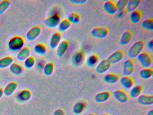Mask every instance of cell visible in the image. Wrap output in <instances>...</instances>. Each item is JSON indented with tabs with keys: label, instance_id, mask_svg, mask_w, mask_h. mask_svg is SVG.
I'll list each match as a JSON object with an SVG mask.
<instances>
[{
	"label": "cell",
	"instance_id": "obj_1",
	"mask_svg": "<svg viewBox=\"0 0 153 115\" xmlns=\"http://www.w3.org/2000/svg\"><path fill=\"white\" fill-rule=\"evenodd\" d=\"M25 45V41L21 37L16 36L10 39L8 43L9 49L11 51L20 50Z\"/></svg>",
	"mask_w": 153,
	"mask_h": 115
},
{
	"label": "cell",
	"instance_id": "obj_2",
	"mask_svg": "<svg viewBox=\"0 0 153 115\" xmlns=\"http://www.w3.org/2000/svg\"><path fill=\"white\" fill-rule=\"evenodd\" d=\"M144 47V43L141 40L135 42L128 50V56L131 58H137L141 53Z\"/></svg>",
	"mask_w": 153,
	"mask_h": 115
},
{
	"label": "cell",
	"instance_id": "obj_3",
	"mask_svg": "<svg viewBox=\"0 0 153 115\" xmlns=\"http://www.w3.org/2000/svg\"><path fill=\"white\" fill-rule=\"evenodd\" d=\"M137 58L138 62L144 68H149L152 65V58L147 53H141L137 57Z\"/></svg>",
	"mask_w": 153,
	"mask_h": 115
},
{
	"label": "cell",
	"instance_id": "obj_4",
	"mask_svg": "<svg viewBox=\"0 0 153 115\" xmlns=\"http://www.w3.org/2000/svg\"><path fill=\"white\" fill-rule=\"evenodd\" d=\"M60 22V18L58 14H54L48 17L44 21V24L49 28L53 29L58 27Z\"/></svg>",
	"mask_w": 153,
	"mask_h": 115
},
{
	"label": "cell",
	"instance_id": "obj_5",
	"mask_svg": "<svg viewBox=\"0 0 153 115\" xmlns=\"http://www.w3.org/2000/svg\"><path fill=\"white\" fill-rule=\"evenodd\" d=\"M108 34V29L104 27H97L93 29L91 31L92 37L100 39L106 37Z\"/></svg>",
	"mask_w": 153,
	"mask_h": 115
},
{
	"label": "cell",
	"instance_id": "obj_6",
	"mask_svg": "<svg viewBox=\"0 0 153 115\" xmlns=\"http://www.w3.org/2000/svg\"><path fill=\"white\" fill-rule=\"evenodd\" d=\"M134 70V63L132 60L127 59L123 62L122 72L123 76H129L132 74Z\"/></svg>",
	"mask_w": 153,
	"mask_h": 115
},
{
	"label": "cell",
	"instance_id": "obj_7",
	"mask_svg": "<svg viewBox=\"0 0 153 115\" xmlns=\"http://www.w3.org/2000/svg\"><path fill=\"white\" fill-rule=\"evenodd\" d=\"M41 28L40 26H36L31 28L26 34V38L28 41L35 40L41 34Z\"/></svg>",
	"mask_w": 153,
	"mask_h": 115
},
{
	"label": "cell",
	"instance_id": "obj_8",
	"mask_svg": "<svg viewBox=\"0 0 153 115\" xmlns=\"http://www.w3.org/2000/svg\"><path fill=\"white\" fill-rule=\"evenodd\" d=\"M111 64L107 59H104L97 65L95 71L97 73L102 74L106 72L111 67Z\"/></svg>",
	"mask_w": 153,
	"mask_h": 115
},
{
	"label": "cell",
	"instance_id": "obj_9",
	"mask_svg": "<svg viewBox=\"0 0 153 115\" xmlns=\"http://www.w3.org/2000/svg\"><path fill=\"white\" fill-rule=\"evenodd\" d=\"M124 54L121 50H117L111 54L107 60L111 64H116L121 61L123 58Z\"/></svg>",
	"mask_w": 153,
	"mask_h": 115
},
{
	"label": "cell",
	"instance_id": "obj_10",
	"mask_svg": "<svg viewBox=\"0 0 153 115\" xmlns=\"http://www.w3.org/2000/svg\"><path fill=\"white\" fill-rule=\"evenodd\" d=\"M113 95L114 99L120 103H126L128 100V94L123 91L117 90L113 93Z\"/></svg>",
	"mask_w": 153,
	"mask_h": 115
},
{
	"label": "cell",
	"instance_id": "obj_11",
	"mask_svg": "<svg viewBox=\"0 0 153 115\" xmlns=\"http://www.w3.org/2000/svg\"><path fill=\"white\" fill-rule=\"evenodd\" d=\"M137 102L143 106H150L153 104V96L152 95H140L137 99Z\"/></svg>",
	"mask_w": 153,
	"mask_h": 115
},
{
	"label": "cell",
	"instance_id": "obj_12",
	"mask_svg": "<svg viewBox=\"0 0 153 115\" xmlns=\"http://www.w3.org/2000/svg\"><path fill=\"white\" fill-rule=\"evenodd\" d=\"M103 8L107 13L111 15L115 14L118 12L115 4L112 1H106L104 4Z\"/></svg>",
	"mask_w": 153,
	"mask_h": 115
},
{
	"label": "cell",
	"instance_id": "obj_13",
	"mask_svg": "<svg viewBox=\"0 0 153 115\" xmlns=\"http://www.w3.org/2000/svg\"><path fill=\"white\" fill-rule=\"evenodd\" d=\"M84 58V55L83 52L81 51L76 52L73 55L71 58V63L74 66H79L83 63Z\"/></svg>",
	"mask_w": 153,
	"mask_h": 115
},
{
	"label": "cell",
	"instance_id": "obj_14",
	"mask_svg": "<svg viewBox=\"0 0 153 115\" xmlns=\"http://www.w3.org/2000/svg\"><path fill=\"white\" fill-rule=\"evenodd\" d=\"M68 47V42L67 40L60 42L57 47L56 55L59 57L61 58L64 55Z\"/></svg>",
	"mask_w": 153,
	"mask_h": 115
},
{
	"label": "cell",
	"instance_id": "obj_15",
	"mask_svg": "<svg viewBox=\"0 0 153 115\" xmlns=\"http://www.w3.org/2000/svg\"><path fill=\"white\" fill-rule=\"evenodd\" d=\"M61 35L59 32H55L53 34L50 41V48L52 49H55L60 43Z\"/></svg>",
	"mask_w": 153,
	"mask_h": 115
},
{
	"label": "cell",
	"instance_id": "obj_16",
	"mask_svg": "<svg viewBox=\"0 0 153 115\" xmlns=\"http://www.w3.org/2000/svg\"><path fill=\"white\" fill-rule=\"evenodd\" d=\"M132 34L130 31H126L123 33L120 40V44L124 46L128 45L132 39Z\"/></svg>",
	"mask_w": 153,
	"mask_h": 115
},
{
	"label": "cell",
	"instance_id": "obj_17",
	"mask_svg": "<svg viewBox=\"0 0 153 115\" xmlns=\"http://www.w3.org/2000/svg\"><path fill=\"white\" fill-rule=\"evenodd\" d=\"M120 83L124 89L129 90L132 88L133 81L132 79L129 76H123L120 79Z\"/></svg>",
	"mask_w": 153,
	"mask_h": 115
},
{
	"label": "cell",
	"instance_id": "obj_18",
	"mask_svg": "<svg viewBox=\"0 0 153 115\" xmlns=\"http://www.w3.org/2000/svg\"><path fill=\"white\" fill-rule=\"evenodd\" d=\"M17 88L16 83L12 82L7 84L3 90V94L6 96H10L12 95Z\"/></svg>",
	"mask_w": 153,
	"mask_h": 115
},
{
	"label": "cell",
	"instance_id": "obj_19",
	"mask_svg": "<svg viewBox=\"0 0 153 115\" xmlns=\"http://www.w3.org/2000/svg\"><path fill=\"white\" fill-rule=\"evenodd\" d=\"M110 97V93L108 92H102L97 94L95 96L94 100L97 103H103L107 101Z\"/></svg>",
	"mask_w": 153,
	"mask_h": 115
},
{
	"label": "cell",
	"instance_id": "obj_20",
	"mask_svg": "<svg viewBox=\"0 0 153 115\" xmlns=\"http://www.w3.org/2000/svg\"><path fill=\"white\" fill-rule=\"evenodd\" d=\"M119 77L114 74H107L103 77V80L105 83L108 84H114L118 81Z\"/></svg>",
	"mask_w": 153,
	"mask_h": 115
},
{
	"label": "cell",
	"instance_id": "obj_21",
	"mask_svg": "<svg viewBox=\"0 0 153 115\" xmlns=\"http://www.w3.org/2000/svg\"><path fill=\"white\" fill-rule=\"evenodd\" d=\"M31 93L27 90H24L20 91L17 95V99L19 101L21 102L27 101L31 97Z\"/></svg>",
	"mask_w": 153,
	"mask_h": 115
},
{
	"label": "cell",
	"instance_id": "obj_22",
	"mask_svg": "<svg viewBox=\"0 0 153 115\" xmlns=\"http://www.w3.org/2000/svg\"><path fill=\"white\" fill-rule=\"evenodd\" d=\"M30 51L28 48L25 47L19 51L17 55L18 60L20 61H25L30 56Z\"/></svg>",
	"mask_w": 153,
	"mask_h": 115
},
{
	"label": "cell",
	"instance_id": "obj_23",
	"mask_svg": "<svg viewBox=\"0 0 153 115\" xmlns=\"http://www.w3.org/2000/svg\"><path fill=\"white\" fill-rule=\"evenodd\" d=\"M140 0H129L127 2L126 8L127 11L131 13L136 10L140 4Z\"/></svg>",
	"mask_w": 153,
	"mask_h": 115
},
{
	"label": "cell",
	"instance_id": "obj_24",
	"mask_svg": "<svg viewBox=\"0 0 153 115\" xmlns=\"http://www.w3.org/2000/svg\"><path fill=\"white\" fill-rule=\"evenodd\" d=\"M142 17V14L140 11L135 10L134 11L131 13L130 14V20L132 23L136 24L138 23Z\"/></svg>",
	"mask_w": 153,
	"mask_h": 115
},
{
	"label": "cell",
	"instance_id": "obj_25",
	"mask_svg": "<svg viewBox=\"0 0 153 115\" xmlns=\"http://www.w3.org/2000/svg\"><path fill=\"white\" fill-rule=\"evenodd\" d=\"M14 59L10 56L5 57L0 59V68L4 69L10 67L13 63Z\"/></svg>",
	"mask_w": 153,
	"mask_h": 115
},
{
	"label": "cell",
	"instance_id": "obj_26",
	"mask_svg": "<svg viewBox=\"0 0 153 115\" xmlns=\"http://www.w3.org/2000/svg\"><path fill=\"white\" fill-rule=\"evenodd\" d=\"M9 70L10 72L15 75H19L23 72V68L22 66L16 63H13L10 66Z\"/></svg>",
	"mask_w": 153,
	"mask_h": 115
},
{
	"label": "cell",
	"instance_id": "obj_27",
	"mask_svg": "<svg viewBox=\"0 0 153 115\" xmlns=\"http://www.w3.org/2000/svg\"><path fill=\"white\" fill-rule=\"evenodd\" d=\"M98 58L97 56L94 55H91L87 58L86 64L89 67H94L97 65Z\"/></svg>",
	"mask_w": 153,
	"mask_h": 115
},
{
	"label": "cell",
	"instance_id": "obj_28",
	"mask_svg": "<svg viewBox=\"0 0 153 115\" xmlns=\"http://www.w3.org/2000/svg\"><path fill=\"white\" fill-rule=\"evenodd\" d=\"M71 26V23L67 19L62 20L58 25V30L61 32H63L68 30Z\"/></svg>",
	"mask_w": 153,
	"mask_h": 115
},
{
	"label": "cell",
	"instance_id": "obj_29",
	"mask_svg": "<svg viewBox=\"0 0 153 115\" xmlns=\"http://www.w3.org/2000/svg\"><path fill=\"white\" fill-rule=\"evenodd\" d=\"M153 75V71L149 68H144L140 72L139 75L140 78L144 80L150 79Z\"/></svg>",
	"mask_w": 153,
	"mask_h": 115
},
{
	"label": "cell",
	"instance_id": "obj_30",
	"mask_svg": "<svg viewBox=\"0 0 153 115\" xmlns=\"http://www.w3.org/2000/svg\"><path fill=\"white\" fill-rule=\"evenodd\" d=\"M35 53L39 55H44L46 54V49L45 46L42 44H37L34 48Z\"/></svg>",
	"mask_w": 153,
	"mask_h": 115
},
{
	"label": "cell",
	"instance_id": "obj_31",
	"mask_svg": "<svg viewBox=\"0 0 153 115\" xmlns=\"http://www.w3.org/2000/svg\"><path fill=\"white\" fill-rule=\"evenodd\" d=\"M85 106L84 103L81 102H77L73 106L72 111L76 115H79L84 111Z\"/></svg>",
	"mask_w": 153,
	"mask_h": 115
},
{
	"label": "cell",
	"instance_id": "obj_32",
	"mask_svg": "<svg viewBox=\"0 0 153 115\" xmlns=\"http://www.w3.org/2000/svg\"><path fill=\"white\" fill-rule=\"evenodd\" d=\"M142 88L139 85H136L132 87L130 91V95L131 97L133 99L137 98L140 95L141 93Z\"/></svg>",
	"mask_w": 153,
	"mask_h": 115
},
{
	"label": "cell",
	"instance_id": "obj_33",
	"mask_svg": "<svg viewBox=\"0 0 153 115\" xmlns=\"http://www.w3.org/2000/svg\"><path fill=\"white\" fill-rule=\"evenodd\" d=\"M67 19L71 24H77L80 20V17L79 15L76 13H71L68 15Z\"/></svg>",
	"mask_w": 153,
	"mask_h": 115
},
{
	"label": "cell",
	"instance_id": "obj_34",
	"mask_svg": "<svg viewBox=\"0 0 153 115\" xmlns=\"http://www.w3.org/2000/svg\"><path fill=\"white\" fill-rule=\"evenodd\" d=\"M141 27L144 29L148 31H152L153 30V19H148L145 20L141 23Z\"/></svg>",
	"mask_w": 153,
	"mask_h": 115
},
{
	"label": "cell",
	"instance_id": "obj_35",
	"mask_svg": "<svg viewBox=\"0 0 153 115\" xmlns=\"http://www.w3.org/2000/svg\"><path fill=\"white\" fill-rule=\"evenodd\" d=\"M54 70V66L52 63H49L45 65L43 68V72L44 74L46 76H51Z\"/></svg>",
	"mask_w": 153,
	"mask_h": 115
},
{
	"label": "cell",
	"instance_id": "obj_36",
	"mask_svg": "<svg viewBox=\"0 0 153 115\" xmlns=\"http://www.w3.org/2000/svg\"><path fill=\"white\" fill-rule=\"evenodd\" d=\"M11 3L8 0H4L0 2V15L3 14L8 9Z\"/></svg>",
	"mask_w": 153,
	"mask_h": 115
},
{
	"label": "cell",
	"instance_id": "obj_37",
	"mask_svg": "<svg viewBox=\"0 0 153 115\" xmlns=\"http://www.w3.org/2000/svg\"><path fill=\"white\" fill-rule=\"evenodd\" d=\"M35 63V60L33 57H29L25 59L24 62L25 67L27 69H30L34 66Z\"/></svg>",
	"mask_w": 153,
	"mask_h": 115
},
{
	"label": "cell",
	"instance_id": "obj_38",
	"mask_svg": "<svg viewBox=\"0 0 153 115\" xmlns=\"http://www.w3.org/2000/svg\"><path fill=\"white\" fill-rule=\"evenodd\" d=\"M127 0H119L115 4L118 12L124 10L127 5Z\"/></svg>",
	"mask_w": 153,
	"mask_h": 115
},
{
	"label": "cell",
	"instance_id": "obj_39",
	"mask_svg": "<svg viewBox=\"0 0 153 115\" xmlns=\"http://www.w3.org/2000/svg\"><path fill=\"white\" fill-rule=\"evenodd\" d=\"M70 2L73 4H81L85 3L87 1L86 0H71Z\"/></svg>",
	"mask_w": 153,
	"mask_h": 115
},
{
	"label": "cell",
	"instance_id": "obj_40",
	"mask_svg": "<svg viewBox=\"0 0 153 115\" xmlns=\"http://www.w3.org/2000/svg\"><path fill=\"white\" fill-rule=\"evenodd\" d=\"M147 48L149 51H150L151 53H153V40H151L148 42L147 44Z\"/></svg>",
	"mask_w": 153,
	"mask_h": 115
},
{
	"label": "cell",
	"instance_id": "obj_41",
	"mask_svg": "<svg viewBox=\"0 0 153 115\" xmlns=\"http://www.w3.org/2000/svg\"><path fill=\"white\" fill-rule=\"evenodd\" d=\"M53 115H65V114H64V111L62 110L59 109L56 110L54 111Z\"/></svg>",
	"mask_w": 153,
	"mask_h": 115
},
{
	"label": "cell",
	"instance_id": "obj_42",
	"mask_svg": "<svg viewBox=\"0 0 153 115\" xmlns=\"http://www.w3.org/2000/svg\"><path fill=\"white\" fill-rule=\"evenodd\" d=\"M118 17H121L124 14V10L118 12Z\"/></svg>",
	"mask_w": 153,
	"mask_h": 115
},
{
	"label": "cell",
	"instance_id": "obj_43",
	"mask_svg": "<svg viewBox=\"0 0 153 115\" xmlns=\"http://www.w3.org/2000/svg\"><path fill=\"white\" fill-rule=\"evenodd\" d=\"M146 115H153V110H150L147 113Z\"/></svg>",
	"mask_w": 153,
	"mask_h": 115
},
{
	"label": "cell",
	"instance_id": "obj_44",
	"mask_svg": "<svg viewBox=\"0 0 153 115\" xmlns=\"http://www.w3.org/2000/svg\"><path fill=\"white\" fill-rule=\"evenodd\" d=\"M3 95V90L1 88H0V99L2 97Z\"/></svg>",
	"mask_w": 153,
	"mask_h": 115
},
{
	"label": "cell",
	"instance_id": "obj_45",
	"mask_svg": "<svg viewBox=\"0 0 153 115\" xmlns=\"http://www.w3.org/2000/svg\"><path fill=\"white\" fill-rule=\"evenodd\" d=\"M108 115V114H101V115Z\"/></svg>",
	"mask_w": 153,
	"mask_h": 115
},
{
	"label": "cell",
	"instance_id": "obj_46",
	"mask_svg": "<svg viewBox=\"0 0 153 115\" xmlns=\"http://www.w3.org/2000/svg\"><path fill=\"white\" fill-rule=\"evenodd\" d=\"M87 115H94V114H92V113H90V114H88Z\"/></svg>",
	"mask_w": 153,
	"mask_h": 115
}]
</instances>
